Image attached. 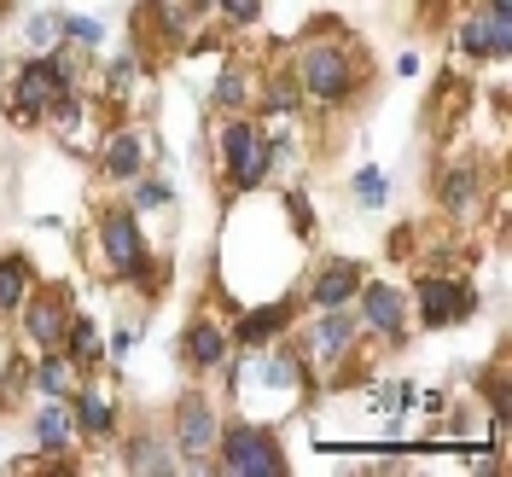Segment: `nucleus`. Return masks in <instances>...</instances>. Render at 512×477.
<instances>
[{
	"label": "nucleus",
	"instance_id": "nucleus-4",
	"mask_svg": "<svg viewBox=\"0 0 512 477\" xmlns=\"http://www.w3.org/2000/svg\"><path fill=\"white\" fill-rule=\"evenodd\" d=\"M82 88V70L70 59V47H47V53H30V59L12 70V88H6V117L18 128H35L47 123V111L59 105L64 94Z\"/></svg>",
	"mask_w": 512,
	"mask_h": 477
},
{
	"label": "nucleus",
	"instance_id": "nucleus-8",
	"mask_svg": "<svg viewBox=\"0 0 512 477\" xmlns=\"http://www.w3.org/2000/svg\"><path fill=\"white\" fill-rule=\"evenodd\" d=\"M355 320H361V338H373L379 350H402L414 315H408V297L390 286V280H361L355 291Z\"/></svg>",
	"mask_w": 512,
	"mask_h": 477
},
{
	"label": "nucleus",
	"instance_id": "nucleus-34",
	"mask_svg": "<svg viewBox=\"0 0 512 477\" xmlns=\"http://www.w3.org/2000/svg\"><path fill=\"white\" fill-rule=\"evenodd\" d=\"M0 64H6V59H0Z\"/></svg>",
	"mask_w": 512,
	"mask_h": 477
},
{
	"label": "nucleus",
	"instance_id": "nucleus-30",
	"mask_svg": "<svg viewBox=\"0 0 512 477\" xmlns=\"http://www.w3.org/2000/svg\"><path fill=\"white\" fill-rule=\"evenodd\" d=\"M210 12L222 18L227 30H251L256 18H262V0H210Z\"/></svg>",
	"mask_w": 512,
	"mask_h": 477
},
{
	"label": "nucleus",
	"instance_id": "nucleus-6",
	"mask_svg": "<svg viewBox=\"0 0 512 477\" xmlns=\"http://www.w3.org/2000/svg\"><path fill=\"white\" fill-rule=\"evenodd\" d=\"M297 355H303L315 384H332L344 367H355L361 361V320L350 315V303L344 309H315V320L297 338Z\"/></svg>",
	"mask_w": 512,
	"mask_h": 477
},
{
	"label": "nucleus",
	"instance_id": "nucleus-7",
	"mask_svg": "<svg viewBox=\"0 0 512 477\" xmlns=\"http://www.w3.org/2000/svg\"><path fill=\"white\" fill-rule=\"evenodd\" d=\"M216 169H222L227 192H262L274 175H268V128L256 117H222L216 128Z\"/></svg>",
	"mask_w": 512,
	"mask_h": 477
},
{
	"label": "nucleus",
	"instance_id": "nucleus-28",
	"mask_svg": "<svg viewBox=\"0 0 512 477\" xmlns=\"http://www.w3.org/2000/svg\"><path fill=\"white\" fill-rule=\"evenodd\" d=\"M350 198L361 204V210H384V204H390V175H384L379 163H367V169L350 181Z\"/></svg>",
	"mask_w": 512,
	"mask_h": 477
},
{
	"label": "nucleus",
	"instance_id": "nucleus-10",
	"mask_svg": "<svg viewBox=\"0 0 512 477\" xmlns=\"http://www.w3.org/2000/svg\"><path fill=\"white\" fill-rule=\"evenodd\" d=\"M216 437H222V408H216V396H204V390L181 396V408H175V431H169L175 454L204 472V460L216 454Z\"/></svg>",
	"mask_w": 512,
	"mask_h": 477
},
{
	"label": "nucleus",
	"instance_id": "nucleus-31",
	"mask_svg": "<svg viewBox=\"0 0 512 477\" xmlns=\"http://www.w3.org/2000/svg\"><path fill=\"white\" fill-rule=\"evenodd\" d=\"M24 41H30V53L59 47V12H35L30 24H24Z\"/></svg>",
	"mask_w": 512,
	"mask_h": 477
},
{
	"label": "nucleus",
	"instance_id": "nucleus-14",
	"mask_svg": "<svg viewBox=\"0 0 512 477\" xmlns=\"http://www.w3.org/2000/svg\"><path fill=\"white\" fill-rule=\"evenodd\" d=\"M30 437H35V454H53V460H70L82 431H76V414L64 396H41V408L30 414Z\"/></svg>",
	"mask_w": 512,
	"mask_h": 477
},
{
	"label": "nucleus",
	"instance_id": "nucleus-1",
	"mask_svg": "<svg viewBox=\"0 0 512 477\" xmlns=\"http://www.w3.org/2000/svg\"><path fill=\"white\" fill-rule=\"evenodd\" d=\"M227 384H233V402H239L245 419H286L315 396V379H309L303 355L286 350L280 338L262 344V350H245L239 361L227 355Z\"/></svg>",
	"mask_w": 512,
	"mask_h": 477
},
{
	"label": "nucleus",
	"instance_id": "nucleus-12",
	"mask_svg": "<svg viewBox=\"0 0 512 477\" xmlns=\"http://www.w3.org/2000/svg\"><path fill=\"white\" fill-rule=\"evenodd\" d=\"M70 315H76V309H70V297H64L59 286H41V280H35V291L24 297V309H18L12 320H18V338L41 355V350H59V344H64Z\"/></svg>",
	"mask_w": 512,
	"mask_h": 477
},
{
	"label": "nucleus",
	"instance_id": "nucleus-32",
	"mask_svg": "<svg viewBox=\"0 0 512 477\" xmlns=\"http://www.w3.org/2000/svg\"><path fill=\"white\" fill-rule=\"evenodd\" d=\"M128 350H134V332H111L105 338V361H123Z\"/></svg>",
	"mask_w": 512,
	"mask_h": 477
},
{
	"label": "nucleus",
	"instance_id": "nucleus-9",
	"mask_svg": "<svg viewBox=\"0 0 512 477\" xmlns=\"http://www.w3.org/2000/svg\"><path fill=\"white\" fill-rule=\"evenodd\" d=\"M472 309H478V291L466 286V280H454V274H419L414 280L408 315H414V326H425V332H448V326L472 320Z\"/></svg>",
	"mask_w": 512,
	"mask_h": 477
},
{
	"label": "nucleus",
	"instance_id": "nucleus-11",
	"mask_svg": "<svg viewBox=\"0 0 512 477\" xmlns=\"http://www.w3.org/2000/svg\"><path fill=\"white\" fill-rule=\"evenodd\" d=\"M70 414H76V431L88 437V443H111L117 437V425H123V414H117V379L111 373H88V379H76V390H70Z\"/></svg>",
	"mask_w": 512,
	"mask_h": 477
},
{
	"label": "nucleus",
	"instance_id": "nucleus-13",
	"mask_svg": "<svg viewBox=\"0 0 512 477\" xmlns=\"http://www.w3.org/2000/svg\"><path fill=\"white\" fill-rule=\"evenodd\" d=\"M454 47L466 53V59H507L512 53V12H495V6H478V12H466L460 24H454Z\"/></svg>",
	"mask_w": 512,
	"mask_h": 477
},
{
	"label": "nucleus",
	"instance_id": "nucleus-20",
	"mask_svg": "<svg viewBox=\"0 0 512 477\" xmlns=\"http://www.w3.org/2000/svg\"><path fill=\"white\" fill-rule=\"evenodd\" d=\"M64 355H70V367L76 373H94L99 361H105V338H99V320L88 315H70V326H64Z\"/></svg>",
	"mask_w": 512,
	"mask_h": 477
},
{
	"label": "nucleus",
	"instance_id": "nucleus-3",
	"mask_svg": "<svg viewBox=\"0 0 512 477\" xmlns=\"http://www.w3.org/2000/svg\"><path fill=\"white\" fill-rule=\"evenodd\" d=\"M297 88H303V105H326V111H344L367 94V59L355 53L350 41L326 35V41H309L297 53Z\"/></svg>",
	"mask_w": 512,
	"mask_h": 477
},
{
	"label": "nucleus",
	"instance_id": "nucleus-29",
	"mask_svg": "<svg viewBox=\"0 0 512 477\" xmlns=\"http://www.w3.org/2000/svg\"><path fill=\"white\" fill-rule=\"evenodd\" d=\"M274 204H280V216H291V239L309 245V239H315V210H309V198H303L297 187H286Z\"/></svg>",
	"mask_w": 512,
	"mask_h": 477
},
{
	"label": "nucleus",
	"instance_id": "nucleus-15",
	"mask_svg": "<svg viewBox=\"0 0 512 477\" xmlns=\"http://www.w3.org/2000/svg\"><path fill=\"white\" fill-rule=\"evenodd\" d=\"M361 262H350V256H332V262H320L315 274H309V291H303V303L309 309H344V303H355V291H361Z\"/></svg>",
	"mask_w": 512,
	"mask_h": 477
},
{
	"label": "nucleus",
	"instance_id": "nucleus-24",
	"mask_svg": "<svg viewBox=\"0 0 512 477\" xmlns=\"http://www.w3.org/2000/svg\"><path fill=\"white\" fill-rule=\"evenodd\" d=\"M478 169H448L443 187H437V198H443V210L454 216V222H472L478 216Z\"/></svg>",
	"mask_w": 512,
	"mask_h": 477
},
{
	"label": "nucleus",
	"instance_id": "nucleus-5",
	"mask_svg": "<svg viewBox=\"0 0 512 477\" xmlns=\"http://www.w3.org/2000/svg\"><path fill=\"white\" fill-rule=\"evenodd\" d=\"M216 472L227 477H286V443L274 437L268 419H222V437H216Z\"/></svg>",
	"mask_w": 512,
	"mask_h": 477
},
{
	"label": "nucleus",
	"instance_id": "nucleus-21",
	"mask_svg": "<svg viewBox=\"0 0 512 477\" xmlns=\"http://www.w3.org/2000/svg\"><path fill=\"white\" fill-rule=\"evenodd\" d=\"M123 466L128 472H146V477H169V472H181V454H175L169 437H134L123 448Z\"/></svg>",
	"mask_w": 512,
	"mask_h": 477
},
{
	"label": "nucleus",
	"instance_id": "nucleus-22",
	"mask_svg": "<svg viewBox=\"0 0 512 477\" xmlns=\"http://www.w3.org/2000/svg\"><path fill=\"white\" fill-rule=\"evenodd\" d=\"M76 379H82V373L70 367V355H64V350H41V361L30 367V379H24V384H30L35 396H64V402H70Z\"/></svg>",
	"mask_w": 512,
	"mask_h": 477
},
{
	"label": "nucleus",
	"instance_id": "nucleus-19",
	"mask_svg": "<svg viewBox=\"0 0 512 477\" xmlns=\"http://www.w3.org/2000/svg\"><path fill=\"white\" fill-rule=\"evenodd\" d=\"M210 105H216L222 117L251 111V105H256V70H251V64H227L222 76H216V88H210Z\"/></svg>",
	"mask_w": 512,
	"mask_h": 477
},
{
	"label": "nucleus",
	"instance_id": "nucleus-26",
	"mask_svg": "<svg viewBox=\"0 0 512 477\" xmlns=\"http://www.w3.org/2000/svg\"><path fill=\"white\" fill-rule=\"evenodd\" d=\"M59 41L76 47V53H99L105 24H99V18H82V12H59Z\"/></svg>",
	"mask_w": 512,
	"mask_h": 477
},
{
	"label": "nucleus",
	"instance_id": "nucleus-16",
	"mask_svg": "<svg viewBox=\"0 0 512 477\" xmlns=\"http://www.w3.org/2000/svg\"><path fill=\"white\" fill-rule=\"evenodd\" d=\"M291 320H297V297H274V303H256L239 315V326H227L233 332V344L239 350H262V344H274V338H286Z\"/></svg>",
	"mask_w": 512,
	"mask_h": 477
},
{
	"label": "nucleus",
	"instance_id": "nucleus-23",
	"mask_svg": "<svg viewBox=\"0 0 512 477\" xmlns=\"http://www.w3.org/2000/svg\"><path fill=\"white\" fill-rule=\"evenodd\" d=\"M30 291H35V262H30V256H18V251L0 256V320L18 315Z\"/></svg>",
	"mask_w": 512,
	"mask_h": 477
},
{
	"label": "nucleus",
	"instance_id": "nucleus-2",
	"mask_svg": "<svg viewBox=\"0 0 512 477\" xmlns=\"http://www.w3.org/2000/svg\"><path fill=\"white\" fill-rule=\"evenodd\" d=\"M94 262L105 268V280H117V286H134V291H146V297H158V291H163V262L152 256L146 227H140V216H134L128 204L99 210V222H94Z\"/></svg>",
	"mask_w": 512,
	"mask_h": 477
},
{
	"label": "nucleus",
	"instance_id": "nucleus-25",
	"mask_svg": "<svg viewBox=\"0 0 512 477\" xmlns=\"http://www.w3.org/2000/svg\"><path fill=\"white\" fill-rule=\"evenodd\" d=\"M262 111H268V117H297V111H303V88H297L291 70L262 82Z\"/></svg>",
	"mask_w": 512,
	"mask_h": 477
},
{
	"label": "nucleus",
	"instance_id": "nucleus-27",
	"mask_svg": "<svg viewBox=\"0 0 512 477\" xmlns=\"http://www.w3.org/2000/svg\"><path fill=\"white\" fill-rule=\"evenodd\" d=\"M169 204H175V192L163 187L158 175L140 169V175L128 181V210H134V216H146V210H169Z\"/></svg>",
	"mask_w": 512,
	"mask_h": 477
},
{
	"label": "nucleus",
	"instance_id": "nucleus-18",
	"mask_svg": "<svg viewBox=\"0 0 512 477\" xmlns=\"http://www.w3.org/2000/svg\"><path fill=\"white\" fill-rule=\"evenodd\" d=\"M99 175L105 181H134L140 169H146V134L140 128H111L105 140H99Z\"/></svg>",
	"mask_w": 512,
	"mask_h": 477
},
{
	"label": "nucleus",
	"instance_id": "nucleus-17",
	"mask_svg": "<svg viewBox=\"0 0 512 477\" xmlns=\"http://www.w3.org/2000/svg\"><path fill=\"white\" fill-rule=\"evenodd\" d=\"M227 355H233V332L216 315H198L181 332V361L192 373H216V367H227Z\"/></svg>",
	"mask_w": 512,
	"mask_h": 477
},
{
	"label": "nucleus",
	"instance_id": "nucleus-33",
	"mask_svg": "<svg viewBox=\"0 0 512 477\" xmlns=\"http://www.w3.org/2000/svg\"><path fill=\"white\" fill-rule=\"evenodd\" d=\"M483 6H495V12H512V0H483Z\"/></svg>",
	"mask_w": 512,
	"mask_h": 477
}]
</instances>
